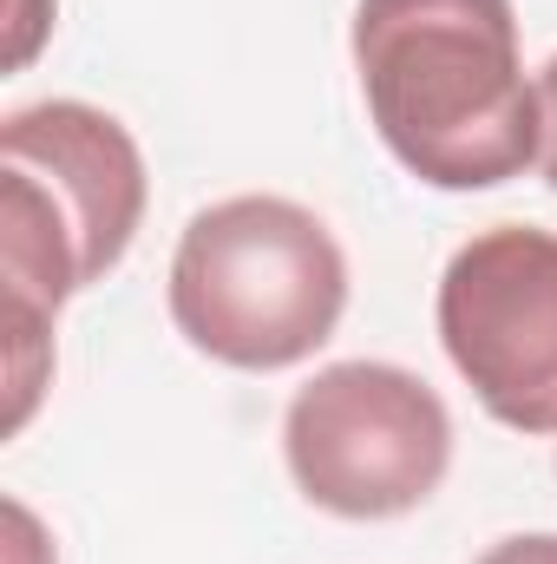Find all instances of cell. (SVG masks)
Masks as SVG:
<instances>
[{"instance_id": "cell-4", "label": "cell", "mask_w": 557, "mask_h": 564, "mask_svg": "<svg viewBox=\"0 0 557 564\" xmlns=\"http://www.w3.org/2000/svg\"><path fill=\"white\" fill-rule=\"evenodd\" d=\"M282 453L308 506L335 519H401L452 466V414L394 361H335L295 388Z\"/></svg>"}, {"instance_id": "cell-1", "label": "cell", "mask_w": 557, "mask_h": 564, "mask_svg": "<svg viewBox=\"0 0 557 564\" xmlns=\"http://www.w3.org/2000/svg\"><path fill=\"white\" fill-rule=\"evenodd\" d=\"M144 158L132 132L86 106L46 99L0 126V328L7 433H20L53 375V315L132 250Z\"/></svg>"}, {"instance_id": "cell-2", "label": "cell", "mask_w": 557, "mask_h": 564, "mask_svg": "<svg viewBox=\"0 0 557 564\" xmlns=\"http://www.w3.org/2000/svg\"><path fill=\"white\" fill-rule=\"evenodd\" d=\"M354 73L381 144L433 191H492L538 164L512 0H361Z\"/></svg>"}, {"instance_id": "cell-3", "label": "cell", "mask_w": 557, "mask_h": 564, "mask_svg": "<svg viewBox=\"0 0 557 564\" xmlns=\"http://www.w3.org/2000/svg\"><path fill=\"white\" fill-rule=\"evenodd\" d=\"M348 308V257L295 197H223L197 210L171 257L177 335L243 375L308 361Z\"/></svg>"}, {"instance_id": "cell-8", "label": "cell", "mask_w": 557, "mask_h": 564, "mask_svg": "<svg viewBox=\"0 0 557 564\" xmlns=\"http://www.w3.org/2000/svg\"><path fill=\"white\" fill-rule=\"evenodd\" d=\"M7 532H13V564H53V545L40 539V525L20 499H7Z\"/></svg>"}, {"instance_id": "cell-6", "label": "cell", "mask_w": 557, "mask_h": 564, "mask_svg": "<svg viewBox=\"0 0 557 564\" xmlns=\"http://www.w3.org/2000/svg\"><path fill=\"white\" fill-rule=\"evenodd\" d=\"M538 119H545L538 164H545V177H551V191H557V53L545 59V73H538Z\"/></svg>"}, {"instance_id": "cell-5", "label": "cell", "mask_w": 557, "mask_h": 564, "mask_svg": "<svg viewBox=\"0 0 557 564\" xmlns=\"http://www.w3.org/2000/svg\"><path fill=\"white\" fill-rule=\"evenodd\" d=\"M439 341L479 408L512 433H557V237L479 230L439 276Z\"/></svg>"}, {"instance_id": "cell-7", "label": "cell", "mask_w": 557, "mask_h": 564, "mask_svg": "<svg viewBox=\"0 0 557 564\" xmlns=\"http://www.w3.org/2000/svg\"><path fill=\"white\" fill-rule=\"evenodd\" d=\"M479 564H557V532H518V539H499Z\"/></svg>"}]
</instances>
